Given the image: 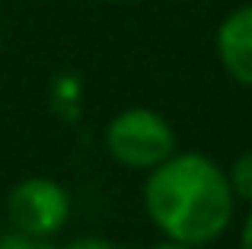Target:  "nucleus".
I'll list each match as a JSON object with an SVG mask.
<instances>
[{"label":"nucleus","instance_id":"nucleus-1","mask_svg":"<svg viewBox=\"0 0 252 249\" xmlns=\"http://www.w3.org/2000/svg\"><path fill=\"white\" fill-rule=\"evenodd\" d=\"M233 201L227 173L204 154H172L144 182V208L172 243H214L230 227Z\"/></svg>","mask_w":252,"mask_h":249},{"label":"nucleus","instance_id":"nucleus-2","mask_svg":"<svg viewBox=\"0 0 252 249\" xmlns=\"http://www.w3.org/2000/svg\"><path fill=\"white\" fill-rule=\"evenodd\" d=\"M105 147L112 160L128 169H154L176 154V131L154 109H125L105 128Z\"/></svg>","mask_w":252,"mask_h":249},{"label":"nucleus","instance_id":"nucleus-3","mask_svg":"<svg viewBox=\"0 0 252 249\" xmlns=\"http://www.w3.org/2000/svg\"><path fill=\"white\" fill-rule=\"evenodd\" d=\"M6 211L16 230L29 233L35 240L55 237L70 218V195L61 182L45 179V176H32L13 186L10 198H6Z\"/></svg>","mask_w":252,"mask_h":249},{"label":"nucleus","instance_id":"nucleus-4","mask_svg":"<svg viewBox=\"0 0 252 249\" xmlns=\"http://www.w3.org/2000/svg\"><path fill=\"white\" fill-rule=\"evenodd\" d=\"M217 58L236 83L252 90V3L236 6L217 26Z\"/></svg>","mask_w":252,"mask_h":249},{"label":"nucleus","instance_id":"nucleus-5","mask_svg":"<svg viewBox=\"0 0 252 249\" xmlns=\"http://www.w3.org/2000/svg\"><path fill=\"white\" fill-rule=\"evenodd\" d=\"M227 179H230V188H233V198L252 205V150L236 156L230 173H227Z\"/></svg>","mask_w":252,"mask_h":249},{"label":"nucleus","instance_id":"nucleus-6","mask_svg":"<svg viewBox=\"0 0 252 249\" xmlns=\"http://www.w3.org/2000/svg\"><path fill=\"white\" fill-rule=\"evenodd\" d=\"M0 249H42V246H38L35 237H29L23 230H13L6 237H0Z\"/></svg>","mask_w":252,"mask_h":249},{"label":"nucleus","instance_id":"nucleus-7","mask_svg":"<svg viewBox=\"0 0 252 249\" xmlns=\"http://www.w3.org/2000/svg\"><path fill=\"white\" fill-rule=\"evenodd\" d=\"M64 249H115L109 240H99V237H80L74 243H67Z\"/></svg>","mask_w":252,"mask_h":249},{"label":"nucleus","instance_id":"nucleus-8","mask_svg":"<svg viewBox=\"0 0 252 249\" xmlns=\"http://www.w3.org/2000/svg\"><path fill=\"white\" fill-rule=\"evenodd\" d=\"M243 249H252V211H249V218H246V224H243Z\"/></svg>","mask_w":252,"mask_h":249},{"label":"nucleus","instance_id":"nucleus-9","mask_svg":"<svg viewBox=\"0 0 252 249\" xmlns=\"http://www.w3.org/2000/svg\"><path fill=\"white\" fill-rule=\"evenodd\" d=\"M154 249H198V246H189V243H160V246H154Z\"/></svg>","mask_w":252,"mask_h":249},{"label":"nucleus","instance_id":"nucleus-10","mask_svg":"<svg viewBox=\"0 0 252 249\" xmlns=\"http://www.w3.org/2000/svg\"><path fill=\"white\" fill-rule=\"evenodd\" d=\"M109 3H122V0H109Z\"/></svg>","mask_w":252,"mask_h":249}]
</instances>
